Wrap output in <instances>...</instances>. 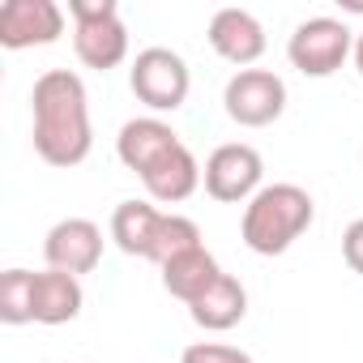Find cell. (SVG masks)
<instances>
[{
  "instance_id": "obj_18",
  "label": "cell",
  "mask_w": 363,
  "mask_h": 363,
  "mask_svg": "<svg viewBox=\"0 0 363 363\" xmlns=\"http://www.w3.org/2000/svg\"><path fill=\"white\" fill-rule=\"evenodd\" d=\"M197 244H201V227H197L193 218H184V214H162V227H158V240H154L150 261L162 269L171 257L189 252V248H197Z\"/></svg>"
},
{
  "instance_id": "obj_10",
  "label": "cell",
  "mask_w": 363,
  "mask_h": 363,
  "mask_svg": "<svg viewBox=\"0 0 363 363\" xmlns=\"http://www.w3.org/2000/svg\"><path fill=\"white\" fill-rule=\"evenodd\" d=\"M206 39H210V48H214L227 65H235V73H240V69H252V65L265 56V48H269L261 18L248 13V9H235V5H231V9H218V13L210 18Z\"/></svg>"
},
{
  "instance_id": "obj_14",
  "label": "cell",
  "mask_w": 363,
  "mask_h": 363,
  "mask_svg": "<svg viewBox=\"0 0 363 363\" xmlns=\"http://www.w3.org/2000/svg\"><path fill=\"white\" fill-rule=\"evenodd\" d=\"M86 291L82 278L65 269H39L35 274V325H69L82 316Z\"/></svg>"
},
{
  "instance_id": "obj_16",
  "label": "cell",
  "mask_w": 363,
  "mask_h": 363,
  "mask_svg": "<svg viewBox=\"0 0 363 363\" xmlns=\"http://www.w3.org/2000/svg\"><path fill=\"white\" fill-rule=\"evenodd\" d=\"M158 227H162V210L154 201H120L116 214H111V240H116V248L128 252V257H141V261H150Z\"/></svg>"
},
{
  "instance_id": "obj_2",
  "label": "cell",
  "mask_w": 363,
  "mask_h": 363,
  "mask_svg": "<svg viewBox=\"0 0 363 363\" xmlns=\"http://www.w3.org/2000/svg\"><path fill=\"white\" fill-rule=\"evenodd\" d=\"M316 223V201L299 184H265L240 218V235L257 257H282Z\"/></svg>"
},
{
  "instance_id": "obj_6",
  "label": "cell",
  "mask_w": 363,
  "mask_h": 363,
  "mask_svg": "<svg viewBox=\"0 0 363 363\" xmlns=\"http://www.w3.org/2000/svg\"><path fill=\"white\" fill-rule=\"evenodd\" d=\"M201 184L214 201L223 206H248L265 189V158L248 141H227L206 158Z\"/></svg>"
},
{
  "instance_id": "obj_5",
  "label": "cell",
  "mask_w": 363,
  "mask_h": 363,
  "mask_svg": "<svg viewBox=\"0 0 363 363\" xmlns=\"http://www.w3.org/2000/svg\"><path fill=\"white\" fill-rule=\"evenodd\" d=\"M354 56V30L342 18H308L286 39V60L303 77H333Z\"/></svg>"
},
{
  "instance_id": "obj_9",
  "label": "cell",
  "mask_w": 363,
  "mask_h": 363,
  "mask_svg": "<svg viewBox=\"0 0 363 363\" xmlns=\"http://www.w3.org/2000/svg\"><path fill=\"white\" fill-rule=\"evenodd\" d=\"M43 257L48 269H65L73 278L94 274L103 261V227L90 218H60L43 240Z\"/></svg>"
},
{
  "instance_id": "obj_3",
  "label": "cell",
  "mask_w": 363,
  "mask_h": 363,
  "mask_svg": "<svg viewBox=\"0 0 363 363\" xmlns=\"http://www.w3.org/2000/svg\"><path fill=\"white\" fill-rule=\"evenodd\" d=\"M73 18V52L86 69H116L128 60V26L116 0H69Z\"/></svg>"
},
{
  "instance_id": "obj_7",
  "label": "cell",
  "mask_w": 363,
  "mask_h": 363,
  "mask_svg": "<svg viewBox=\"0 0 363 363\" xmlns=\"http://www.w3.org/2000/svg\"><path fill=\"white\" fill-rule=\"evenodd\" d=\"M223 111L240 128H269L286 111V82L274 69H240L223 90Z\"/></svg>"
},
{
  "instance_id": "obj_13",
  "label": "cell",
  "mask_w": 363,
  "mask_h": 363,
  "mask_svg": "<svg viewBox=\"0 0 363 363\" xmlns=\"http://www.w3.org/2000/svg\"><path fill=\"white\" fill-rule=\"evenodd\" d=\"M218 278H223V265H218V257H214L206 244L179 252V257H171V261L162 265V291H167L171 299H179V303H197Z\"/></svg>"
},
{
  "instance_id": "obj_1",
  "label": "cell",
  "mask_w": 363,
  "mask_h": 363,
  "mask_svg": "<svg viewBox=\"0 0 363 363\" xmlns=\"http://www.w3.org/2000/svg\"><path fill=\"white\" fill-rule=\"evenodd\" d=\"M30 137L48 167H77L94 150L90 94L73 69H48L30 90Z\"/></svg>"
},
{
  "instance_id": "obj_17",
  "label": "cell",
  "mask_w": 363,
  "mask_h": 363,
  "mask_svg": "<svg viewBox=\"0 0 363 363\" xmlns=\"http://www.w3.org/2000/svg\"><path fill=\"white\" fill-rule=\"evenodd\" d=\"M0 320L30 325L35 320V269H5L0 274Z\"/></svg>"
},
{
  "instance_id": "obj_15",
  "label": "cell",
  "mask_w": 363,
  "mask_h": 363,
  "mask_svg": "<svg viewBox=\"0 0 363 363\" xmlns=\"http://www.w3.org/2000/svg\"><path fill=\"white\" fill-rule=\"evenodd\" d=\"M193 325H201L206 333H227L248 316V291L235 274H223L197 303H189Z\"/></svg>"
},
{
  "instance_id": "obj_11",
  "label": "cell",
  "mask_w": 363,
  "mask_h": 363,
  "mask_svg": "<svg viewBox=\"0 0 363 363\" xmlns=\"http://www.w3.org/2000/svg\"><path fill=\"white\" fill-rule=\"evenodd\" d=\"M201 162L189 145H175L171 154H162L145 175H141V184L150 193V201L158 206H179V201H189L197 189H201Z\"/></svg>"
},
{
  "instance_id": "obj_4",
  "label": "cell",
  "mask_w": 363,
  "mask_h": 363,
  "mask_svg": "<svg viewBox=\"0 0 363 363\" xmlns=\"http://www.w3.org/2000/svg\"><path fill=\"white\" fill-rule=\"evenodd\" d=\"M128 86H133L137 103H145L158 116V111H179L189 103L193 73H189V60L171 48H141L133 56Z\"/></svg>"
},
{
  "instance_id": "obj_19",
  "label": "cell",
  "mask_w": 363,
  "mask_h": 363,
  "mask_svg": "<svg viewBox=\"0 0 363 363\" xmlns=\"http://www.w3.org/2000/svg\"><path fill=\"white\" fill-rule=\"evenodd\" d=\"M179 363H252V354L240 346H227V342H193V346H184Z\"/></svg>"
},
{
  "instance_id": "obj_8",
  "label": "cell",
  "mask_w": 363,
  "mask_h": 363,
  "mask_svg": "<svg viewBox=\"0 0 363 363\" xmlns=\"http://www.w3.org/2000/svg\"><path fill=\"white\" fill-rule=\"evenodd\" d=\"M65 35V9L56 0H5L0 5V48L26 52L48 48Z\"/></svg>"
},
{
  "instance_id": "obj_12",
  "label": "cell",
  "mask_w": 363,
  "mask_h": 363,
  "mask_svg": "<svg viewBox=\"0 0 363 363\" xmlns=\"http://www.w3.org/2000/svg\"><path fill=\"white\" fill-rule=\"evenodd\" d=\"M175 145H184L179 141V133L167 124V120H158V116H137V120H128L124 128H120V137H116V154H120V162L128 167V171H137V175H145L162 154H171Z\"/></svg>"
},
{
  "instance_id": "obj_20",
  "label": "cell",
  "mask_w": 363,
  "mask_h": 363,
  "mask_svg": "<svg viewBox=\"0 0 363 363\" xmlns=\"http://www.w3.org/2000/svg\"><path fill=\"white\" fill-rule=\"evenodd\" d=\"M342 261H346L354 274H363V218H354V223L342 231Z\"/></svg>"
},
{
  "instance_id": "obj_21",
  "label": "cell",
  "mask_w": 363,
  "mask_h": 363,
  "mask_svg": "<svg viewBox=\"0 0 363 363\" xmlns=\"http://www.w3.org/2000/svg\"><path fill=\"white\" fill-rule=\"evenodd\" d=\"M350 60H354V69H359V77H363V35H354V56H350Z\"/></svg>"
}]
</instances>
